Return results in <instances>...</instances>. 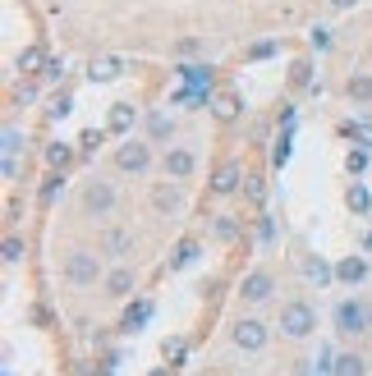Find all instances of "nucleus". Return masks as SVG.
I'll return each instance as SVG.
<instances>
[{
	"label": "nucleus",
	"mask_w": 372,
	"mask_h": 376,
	"mask_svg": "<svg viewBox=\"0 0 372 376\" xmlns=\"http://www.w3.org/2000/svg\"><path fill=\"white\" fill-rule=\"evenodd\" d=\"M312 326H317V316H312L308 303H290V308L280 312V331H285V335H295V340L312 335Z\"/></svg>",
	"instance_id": "nucleus-1"
},
{
	"label": "nucleus",
	"mask_w": 372,
	"mask_h": 376,
	"mask_svg": "<svg viewBox=\"0 0 372 376\" xmlns=\"http://www.w3.org/2000/svg\"><path fill=\"white\" fill-rule=\"evenodd\" d=\"M115 166H120V170H134V175H142V170L152 166V151L142 147V142H124V147L115 151Z\"/></svg>",
	"instance_id": "nucleus-2"
},
{
	"label": "nucleus",
	"mask_w": 372,
	"mask_h": 376,
	"mask_svg": "<svg viewBox=\"0 0 372 376\" xmlns=\"http://www.w3.org/2000/svg\"><path fill=\"white\" fill-rule=\"evenodd\" d=\"M64 275H69L74 285H92V280H97V257H92V253H69Z\"/></svg>",
	"instance_id": "nucleus-3"
},
{
	"label": "nucleus",
	"mask_w": 372,
	"mask_h": 376,
	"mask_svg": "<svg viewBox=\"0 0 372 376\" xmlns=\"http://www.w3.org/2000/svg\"><path fill=\"white\" fill-rule=\"evenodd\" d=\"M83 207L92 211V216H110V211H115V188H110V184H88Z\"/></svg>",
	"instance_id": "nucleus-4"
},
{
	"label": "nucleus",
	"mask_w": 372,
	"mask_h": 376,
	"mask_svg": "<svg viewBox=\"0 0 372 376\" xmlns=\"http://www.w3.org/2000/svg\"><path fill=\"white\" fill-rule=\"evenodd\" d=\"M234 344L248 349V353H258V349L266 344V326H262V321H253V316L239 321V326H234Z\"/></svg>",
	"instance_id": "nucleus-5"
},
{
	"label": "nucleus",
	"mask_w": 372,
	"mask_h": 376,
	"mask_svg": "<svg viewBox=\"0 0 372 376\" xmlns=\"http://www.w3.org/2000/svg\"><path fill=\"white\" fill-rule=\"evenodd\" d=\"M336 321H340L345 335H358V331H368V308L363 303H340L336 308Z\"/></svg>",
	"instance_id": "nucleus-6"
},
{
	"label": "nucleus",
	"mask_w": 372,
	"mask_h": 376,
	"mask_svg": "<svg viewBox=\"0 0 372 376\" xmlns=\"http://www.w3.org/2000/svg\"><path fill=\"white\" fill-rule=\"evenodd\" d=\"M193 166H198V161H193V151H184V147L166 151V175H171V179H188Z\"/></svg>",
	"instance_id": "nucleus-7"
},
{
	"label": "nucleus",
	"mask_w": 372,
	"mask_h": 376,
	"mask_svg": "<svg viewBox=\"0 0 372 376\" xmlns=\"http://www.w3.org/2000/svg\"><path fill=\"white\" fill-rule=\"evenodd\" d=\"M244 299H248V303H266V299H271V275L253 271V275L244 280Z\"/></svg>",
	"instance_id": "nucleus-8"
},
{
	"label": "nucleus",
	"mask_w": 372,
	"mask_h": 376,
	"mask_svg": "<svg viewBox=\"0 0 372 376\" xmlns=\"http://www.w3.org/2000/svg\"><path fill=\"white\" fill-rule=\"evenodd\" d=\"M331 376H368V362L358 358V353H340V358L331 362Z\"/></svg>",
	"instance_id": "nucleus-9"
},
{
	"label": "nucleus",
	"mask_w": 372,
	"mask_h": 376,
	"mask_svg": "<svg viewBox=\"0 0 372 376\" xmlns=\"http://www.w3.org/2000/svg\"><path fill=\"white\" fill-rule=\"evenodd\" d=\"M88 74H92V83H110V78L124 74V64L115 60V55H101V60H92V69H88Z\"/></svg>",
	"instance_id": "nucleus-10"
},
{
	"label": "nucleus",
	"mask_w": 372,
	"mask_h": 376,
	"mask_svg": "<svg viewBox=\"0 0 372 376\" xmlns=\"http://www.w3.org/2000/svg\"><path fill=\"white\" fill-rule=\"evenodd\" d=\"M152 207L171 216V211H179V193H175L171 184H156V188H152Z\"/></svg>",
	"instance_id": "nucleus-11"
},
{
	"label": "nucleus",
	"mask_w": 372,
	"mask_h": 376,
	"mask_svg": "<svg viewBox=\"0 0 372 376\" xmlns=\"http://www.w3.org/2000/svg\"><path fill=\"white\" fill-rule=\"evenodd\" d=\"M336 275H340L345 285H358V280L368 275V266H363V257H345L340 266H336Z\"/></svg>",
	"instance_id": "nucleus-12"
},
{
	"label": "nucleus",
	"mask_w": 372,
	"mask_h": 376,
	"mask_svg": "<svg viewBox=\"0 0 372 376\" xmlns=\"http://www.w3.org/2000/svg\"><path fill=\"white\" fill-rule=\"evenodd\" d=\"M134 129V105H110V134H129Z\"/></svg>",
	"instance_id": "nucleus-13"
},
{
	"label": "nucleus",
	"mask_w": 372,
	"mask_h": 376,
	"mask_svg": "<svg viewBox=\"0 0 372 376\" xmlns=\"http://www.w3.org/2000/svg\"><path fill=\"white\" fill-rule=\"evenodd\" d=\"M212 188H216V193H234V188H239V166H221Z\"/></svg>",
	"instance_id": "nucleus-14"
},
{
	"label": "nucleus",
	"mask_w": 372,
	"mask_h": 376,
	"mask_svg": "<svg viewBox=\"0 0 372 376\" xmlns=\"http://www.w3.org/2000/svg\"><path fill=\"white\" fill-rule=\"evenodd\" d=\"M303 275H308L312 285H331V275H336V271L326 266L322 257H312V262H303Z\"/></svg>",
	"instance_id": "nucleus-15"
},
{
	"label": "nucleus",
	"mask_w": 372,
	"mask_h": 376,
	"mask_svg": "<svg viewBox=\"0 0 372 376\" xmlns=\"http://www.w3.org/2000/svg\"><path fill=\"white\" fill-rule=\"evenodd\" d=\"M349 101H372V78L368 74H358V78H349Z\"/></svg>",
	"instance_id": "nucleus-16"
},
{
	"label": "nucleus",
	"mask_w": 372,
	"mask_h": 376,
	"mask_svg": "<svg viewBox=\"0 0 372 376\" xmlns=\"http://www.w3.org/2000/svg\"><path fill=\"white\" fill-rule=\"evenodd\" d=\"M147 316H152V303H134V308H129V316H124V331H138Z\"/></svg>",
	"instance_id": "nucleus-17"
},
{
	"label": "nucleus",
	"mask_w": 372,
	"mask_h": 376,
	"mask_svg": "<svg viewBox=\"0 0 372 376\" xmlns=\"http://www.w3.org/2000/svg\"><path fill=\"white\" fill-rule=\"evenodd\" d=\"M106 285H110V294H115V299H124V294L134 289V271H115V275L106 280Z\"/></svg>",
	"instance_id": "nucleus-18"
},
{
	"label": "nucleus",
	"mask_w": 372,
	"mask_h": 376,
	"mask_svg": "<svg viewBox=\"0 0 372 376\" xmlns=\"http://www.w3.org/2000/svg\"><path fill=\"white\" fill-rule=\"evenodd\" d=\"M216 115H221V120H234V115H239V97L221 92V97H216Z\"/></svg>",
	"instance_id": "nucleus-19"
},
{
	"label": "nucleus",
	"mask_w": 372,
	"mask_h": 376,
	"mask_svg": "<svg viewBox=\"0 0 372 376\" xmlns=\"http://www.w3.org/2000/svg\"><path fill=\"white\" fill-rule=\"evenodd\" d=\"M37 64H42V51H37V46H28V51L18 55V69H23V74H32Z\"/></svg>",
	"instance_id": "nucleus-20"
},
{
	"label": "nucleus",
	"mask_w": 372,
	"mask_h": 376,
	"mask_svg": "<svg viewBox=\"0 0 372 376\" xmlns=\"http://www.w3.org/2000/svg\"><path fill=\"white\" fill-rule=\"evenodd\" d=\"M184 78L188 83H212V69L207 64H184Z\"/></svg>",
	"instance_id": "nucleus-21"
},
{
	"label": "nucleus",
	"mask_w": 372,
	"mask_h": 376,
	"mask_svg": "<svg viewBox=\"0 0 372 376\" xmlns=\"http://www.w3.org/2000/svg\"><path fill=\"white\" fill-rule=\"evenodd\" d=\"M368 202H372V197L363 193V188H349V207H354V211H368Z\"/></svg>",
	"instance_id": "nucleus-22"
},
{
	"label": "nucleus",
	"mask_w": 372,
	"mask_h": 376,
	"mask_svg": "<svg viewBox=\"0 0 372 376\" xmlns=\"http://www.w3.org/2000/svg\"><path fill=\"white\" fill-rule=\"evenodd\" d=\"M47 161H51V166H64V161H69V147H51Z\"/></svg>",
	"instance_id": "nucleus-23"
},
{
	"label": "nucleus",
	"mask_w": 372,
	"mask_h": 376,
	"mask_svg": "<svg viewBox=\"0 0 372 376\" xmlns=\"http://www.w3.org/2000/svg\"><path fill=\"white\" fill-rule=\"evenodd\" d=\"M18 257H23V243L10 239V243H5V262H18Z\"/></svg>",
	"instance_id": "nucleus-24"
},
{
	"label": "nucleus",
	"mask_w": 372,
	"mask_h": 376,
	"mask_svg": "<svg viewBox=\"0 0 372 376\" xmlns=\"http://www.w3.org/2000/svg\"><path fill=\"white\" fill-rule=\"evenodd\" d=\"M216 239H234V221L221 216V221H216Z\"/></svg>",
	"instance_id": "nucleus-25"
},
{
	"label": "nucleus",
	"mask_w": 372,
	"mask_h": 376,
	"mask_svg": "<svg viewBox=\"0 0 372 376\" xmlns=\"http://www.w3.org/2000/svg\"><path fill=\"white\" fill-rule=\"evenodd\" d=\"M363 166H368V156H363V151H349V175H358Z\"/></svg>",
	"instance_id": "nucleus-26"
},
{
	"label": "nucleus",
	"mask_w": 372,
	"mask_h": 376,
	"mask_svg": "<svg viewBox=\"0 0 372 376\" xmlns=\"http://www.w3.org/2000/svg\"><path fill=\"white\" fill-rule=\"evenodd\" d=\"M18 142H23V134H18V129H5V151H14Z\"/></svg>",
	"instance_id": "nucleus-27"
},
{
	"label": "nucleus",
	"mask_w": 372,
	"mask_h": 376,
	"mask_svg": "<svg viewBox=\"0 0 372 376\" xmlns=\"http://www.w3.org/2000/svg\"><path fill=\"white\" fill-rule=\"evenodd\" d=\"M64 115H69V101H64V97H60V101L51 105V120H64Z\"/></svg>",
	"instance_id": "nucleus-28"
},
{
	"label": "nucleus",
	"mask_w": 372,
	"mask_h": 376,
	"mask_svg": "<svg viewBox=\"0 0 372 376\" xmlns=\"http://www.w3.org/2000/svg\"><path fill=\"white\" fill-rule=\"evenodd\" d=\"M354 134H358V138H363V142L372 147V124H363V120H358V124H354Z\"/></svg>",
	"instance_id": "nucleus-29"
},
{
	"label": "nucleus",
	"mask_w": 372,
	"mask_h": 376,
	"mask_svg": "<svg viewBox=\"0 0 372 376\" xmlns=\"http://www.w3.org/2000/svg\"><path fill=\"white\" fill-rule=\"evenodd\" d=\"M349 5H354V0H331V10H349Z\"/></svg>",
	"instance_id": "nucleus-30"
},
{
	"label": "nucleus",
	"mask_w": 372,
	"mask_h": 376,
	"mask_svg": "<svg viewBox=\"0 0 372 376\" xmlns=\"http://www.w3.org/2000/svg\"><path fill=\"white\" fill-rule=\"evenodd\" d=\"M363 248H368V253H372V234H368V239H363Z\"/></svg>",
	"instance_id": "nucleus-31"
}]
</instances>
